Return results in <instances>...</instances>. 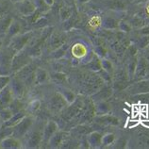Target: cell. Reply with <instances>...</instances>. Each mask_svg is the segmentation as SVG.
<instances>
[{"label":"cell","instance_id":"cell-33","mask_svg":"<svg viewBox=\"0 0 149 149\" xmlns=\"http://www.w3.org/2000/svg\"><path fill=\"white\" fill-rule=\"evenodd\" d=\"M137 53H138V47H137V45L134 44H130L128 45V47L127 48V50L125 51L124 56L125 60L128 61V60H130V58L136 57Z\"/></svg>","mask_w":149,"mask_h":149},{"label":"cell","instance_id":"cell-36","mask_svg":"<svg viewBox=\"0 0 149 149\" xmlns=\"http://www.w3.org/2000/svg\"><path fill=\"white\" fill-rule=\"evenodd\" d=\"M13 114H14V113H13V111L10 109V107L0 109V120H1L2 124H3L4 122H6V121L9 120Z\"/></svg>","mask_w":149,"mask_h":149},{"label":"cell","instance_id":"cell-47","mask_svg":"<svg viewBox=\"0 0 149 149\" xmlns=\"http://www.w3.org/2000/svg\"><path fill=\"white\" fill-rule=\"evenodd\" d=\"M138 32L140 36H149V25H144L141 29H139Z\"/></svg>","mask_w":149,"mask_h":149},{"label":"cell","instance_id":"cell-6","mask_svg":"<svg viewBox=\"0 0 149 149\" xmlns=\"http://www.w3.org/2000/svg\"><path fill=\"white\" fill-rule=\"evenodd\" d=\"M37 66L35 65L32 61L23 67L21 70H19L17 73L14 74L20 79L24 82L26 86H29L31 84H34V77H35V72H36Z\"/></svg>","mask_w":149,"mask_h":149},{"label":"cell","instance_id":"cell-30","mask_svg":"<svg viewBox=\"0 0 149 149\" xmlns=\"http://www.w3.org/2000/svg\"><path fill=\"white\" fill-rule=\"evenodd\" d=\"M41 108V101L40 99H37L35 98L33 100H31L29 104H27V106L25 108L27 114H30V115H34L35 113H36L39 109H40Z\"/></svg>","mask_w":149,"mask_h":149},{"label":"cell","instance_id":"cell-42","mask_svg":"<svg viewBox=\"0 0 149 149\" xmlns=\"http://www.w3.org/2000/svg\"><path fill=\"white\" fill-rule=\"evenodd\" d=\"M13 135V127H0V142L8 136Z\"/></svg>","mask_w":149,"mask_h":149},{"label":"cell","instance_id":"cell-3","mask_svg":"<svg viewBox=\"0 0 149 149\" xmlns=\"http://www.w3.org/2000/svg\"><path fill=\"white\" fill-rule=\"evenodd\" d=\"M42 127L38 128H30V130L26 134V136L22 139L23 147L25 148H38L41 146L42 141Z\"/></svg>","mask_w":149,"mask_h":149},{"label":"cell","instance_id":"cell-52","mask_svg":"<svg viewBox=\"0 0 149 149\" xmlns=\"http://www.w3.org/2000/svg\"><path fill=\"white\" fill-rule=\"evenodd\" d=\"M1 45H2V42H0V47H1Z\"/></svg>","mask_w":149,"mask_h":149},{"label":"cell","instance_id":"cell-44","mask_svg":"<svg viewBox=\"0 0 149 149\" xmlns=\"http://www.w3.org/2000/svg\"><path fill=\"white\" fill-rule=\"evenodd\" d=\"M93 53H95V55H96L99 58H106V55H107V50H106L104 46L98 45L93 49Z\"/></svg>","mask_w":149,"mask_h":149},{"label":"cell","instance_id":"cell-31","mask_svg":"<svg viewBox=\"0 0 149 149\" xmlns=\"http://www.w3.org/2000/svg\"><path fill=\"white\" fill-rule=\"evenodd\" d=\"M137 61H138V58L134 57L130 58V60L127 61V74L128 77V79L131 80L133 79V77H134L135 74V69H136V65H137Z\"/></svg>","mask_w":149,"mask_h":149},{"label":"cell","instance_id":"cell-45","mask_svg":"<svg viewBox=\"0 0 149 149\" xmlns=\"http://www.w3.org/2000/svg\"><path fill=\"white\" fill-rule=\"evenodd\" d=\"M101 24H102V18H100L98 15L93 16L89 21V25L90 26H92L93 29H96L97 26H101Z\"/></svg>","mask_w":149,"mask_h":149},{"label":"cell","instance_id":"cell-35","mask_svg":"<svg viewBox=\"0 0 149 149\" xmlns=\"http://www.w3.org/2000/svg\"><path fill=\"white\" fill-rule=\"evenodd\" d=\"M63 58H60V60H54L53 61V70L52 71H57V72H62L65 73V69L68 68L67 63H64L63 62Z\"/></svg>","mask_w":149,"mask_h":149},{"label":"cell","instance_id":"cell-41","mask_svg":"<svg viewBox=\"0 0 149 149\" xmlns=\"http://www.w3.org/2000/svg\"><path fill=\"white\" fill-rule=\"evenodd\" d=\"M13 21V18H3L0 20V34H5L6 31L9 27L10 24Z\"/></svg>","mask_w":149,"mask_h":149},{"label":"cell","instance_id":"cell-26","mask_svg":"<svg viewBox=\"0 0 149 149\" xmlns=\"http://www.w3.org/2000/svg\"><path fill=\"white\" fill-rule=\"evenodd\" d=\"M85 68L91 70L93 72H100L102 70L101 67V58H99L96 55H93V57L85 64Z\"/></svg>","mask_w":149,"mask_h":149},{"label":"cell","instance_id":"cell-22","mask_svg":"<svg viewBox=\"0 0 149 149\" xmlns=\"http://www.w3.org/2000/svg\"><path fill=\"white\" fill-rule=\"evenodd\" d=\"M21 30H22V26L20 24V22L13 19V21H11L5 33V37L6 39H8V41H10L11 38H13L17 34L21 33Z\"/></svg>","mask_w":149,"mask_h":149},{"label":"cell","instance_id":"cell-21","mask_svg":"<svg viewBox=\"0 0 149 149\" xmlns=\"http://www.w3.org/2000/svg\"><path fill=\"white\" fill-rule=\"evenodd\" d=\"M111 95H112V88L109 87V86H106V87L100 88L98 91L93 93L92 95V98L95 103V102L98 101H105L109 97H111Z\"/></svg>","mask_w":149,"mask_h":149},{"label":"cell","instance_id":"cell-14","mask_svg":"<svg viewBox=\"0 0 149 149\" xmlns=\"http://www.w3.org/2000/svg\"><path fill=\"white\" fill-rule=\"evenodd\" d=\"M14 99V95L10 85H6L3 89L0 90V109L10 107L11 102Z\"/></svg>","mask_w":149,"mask_h":149},{"label":"cell","instance_id":"cell-48","mask_svg":"<svg viewBox=\"0 0 149 149\" xmlns=\"http://www.w3.org/2000/svg\"><path fill=\"white\" fill-rule=\"evenodd\" d=\"M42 1L45 2V4L48 8H51L54 5V3H55V0H42Z\"/></svg>","mask_w":149,"mask_h":149},{"label":"cell","instance_id":"cell-39","mask_svg":"<svg viewBox=\"0 0 149 149\" xmlns=\"http://www.w3.org/2000/svg\"><path fill=\"white\" fill-rule=\"evenodd\" d=\"M129 24L131 25L132 29H139L142 26H144V20L143 19V17H141V16H134L131 19V21L129 22Z\"/></svg>","mask_w":149,"mask_h":149},{"label":"cell","instance_id":"cell-18","mask_svg":"<svg viewBox=\"0 0 149 149\" xmlns=\"http://www.w3.org/2000/svg\"><path fill=\"white\" fill-rule=\"evenodd\" d=\"M120 20L117 19L115 16L112 15H106L104 18H102V24L101 26L106 30H116L118 29Z\"/></svg>","mask_w":149,"mask_h":149},{"label":"cell","instance_id":"cell-53","mask_svg":"<svg viewBox=\"0 0 149 149\" xmlns=\"http://www.w3.org/2000/svg\"><path fill=\"white\" fill-rule=\"evenodd\" d=\"M1 125H2V122H1V120H0V127H1Z\"/></svg>","mask_w":149,"mask_h":149},{"label":"cell","instance_id":"cell-37","mask_svg":"<svg viewBox=\"0 0 149 149\" xmlns=\"http://www.w3.org/2000/svg\"><path fill=\"white\" fill-rule=\"evenodd\" d=\"M101 67H102V70H104V71L108 72L109 74H112L113 73V65H112V62L108 60V58H101Z\"/></svg>","mask_w":149,"mask_h":149},{"label":"cell","instance_id":"cell-2","mask_svg":"<svg viewBox=\"0 0 149 149\" xmlns=\"http://www.w3.org/2000/svg\"><path fill=\"white\" fill-rule=\"evenodd\" d=\"M15 52L9 46L0 47V76H11V62Z\"/></svg>","mask_w":149,"mask_h":149},{"label":"cell","instance_id":"cell-12","mask_svg":"<svg viewBox=\"0 0 149 149\" xmlns=\"http://www.w3.org/2000/svg\"><path fill=\"white\" fill-rule=\"evenodd\" d=\"M65 42H67V41H66V37L61 32L54 31L48 37V48L51 51L56 50L57 48L61 47L62 45H64Z\"/></svg>","mask_w":149,"mask_h":149},{"label":"cell","instance_id":"cell-5","mask_svg":"<svg viewBox=\"0 0 149 149\" xmlns=\"http://www.w3.org/2000/svg\"><path fill=\"white\" fill-rule=\"evenodd\" d=\"M31 61H32V58L27 54L25 49L15 53L13 58V62H11V74L17 73L19 70L30 63Z\"/></svg>","mask_w":149,"mask_h":149},{"label":"cell","instance_id":"cell-25","mask_svg":"<svg viewBox=\"0 0 149 149\" xmlns=\"http://www.w3.org/2000/svg\"><path fill=\"white\" fill-rule=\"evenodd\" d=\"M69 45L67 42H65L64 45H62L61 47L57 48L56 50H53L51 51V55H50V58H52V60H60V58H62L66 56V54H67V51L69 49Z\"/></svg>","mask_w":149,"mask_h":149},{"label":"cell","instance_id":"cell-29","mask_svg":"<svg viewBox=\"0 0 149 149\" xmlns=\"http://www.w3.org/2000/svg\"><path fill=\"white\" fill-rule=\"evenodd\" d=\"M50 78L51 81H54L57 85H64L67 81V76L62 72L52 71V73H50Z\"/></svg>","mask_w":149,"mask_h":149},{"label":"cell","instance_id":"cell-9","mask_svg":"<svg viewBox=\"0 0 149 149\" xmlns=\"http://www.w3.org/2000/svg\"><path fill=\"white\" fill-rule=\"evenodd\" d=\"M15 6H16V9L19 11V13L24 17L32 16L37 10L36 4L32 0H24V1L15 4Z\"/></svg>","mask_w":149,"mask_h":149},{"label":"cell","instance_id":"cell-8","mask_svg":"<svg viewBox=\"0 0 149 149\" xmlns=\"http://www.w3.org/2000/svg\"><path fill=\"white\" fill-rule=\"evenodd\" d=\"M9 85L14 95V98L21 99L26 92V84L19 77L14 76V74H11Z\"/></svg>","mask_w":149,"mask_h":149},{"label":"cell","instance_id":"cell-16","mask_svg":"<svg viewBox=\"0 0 149 149\" xmlns=\"http://www.w3.org/2000/svg\"><path fill=\"white\" fill-rule=\"evenodd\" d=\"M23 147L22 140L15 138L14 136L10 135L4 138L0 142V148L2 149H18Z\"/></svg>","mask_w":149,"mask_h":149},{"label":"cell","instance_id":"cell-13","mask_svg":"<svg viewBox=\"0 0 149 149\" xmlns=\"http://www.w3.org/2000/svg\"><path fill=\"white\" fill-rule=\"evenodd\" d=\"M69 135V133L67 131L64 130H58L55 133V134L51 137V139L49 140L47 146L50 148H60L62 146V144L64 143V142L67 140V137Z\"/></svg>","mask_w":149,"mask_h":149},{"label":"cell","instance_id":"cell-38","mask_svg":"<svg viewBox=\"0 0 149 149\" xmlns=\"http://www.w3.org/2000/svg\"><path fill=\"white\" fill-rule=\"evenodd\" d=\"M115 141V135L112 133H108L102 136V146H109L114 143Z\"/></svg>","mask_w":149,"mask_h":149},{"label":"cell","instance_id":"cell-4","mask_svg":"<svg viewBox=\"0 0 149 149\" xmlns=\"http://www.w3.org/2000/svg\"><path fill=\"white\" fill-rule=\"evenodd\" d=\"M34 123H35L34 116L30 114H26L20 122L13 127V136H14L15 138L22 140L26 136V133L30 130V128L32 127Z\"/></svg>","mask_w":149,"mask_h":149},{"label":"cell","instance_id":"cell-19","mask_svg":"<svg viewBox=\"0 0 149 149\" xmlns=\"http://www.w3.org/2000/svg\"><path fill=\"white\" fill-rule=\"evenodd\" d=\"M128 92L132 95L149 93V81L143 79L139 80L137 83H134L128 88Z\"/></svg>","mask_w":149,"mask_h":149},{"label":"cell","instance_id":"cell-27","mask_svg":"<svg viewBox=\"0 0 149 149\" xmlns=\"http://www.w3.org/2000/svg\"><path fill=\"white\" fill-rule=\"evenodd\" d=\"M95 121L97 123L102 124V125H116L119 124V120L116 118L115 116L112 115H108V114H104V115H97L95 118Z\"/></svg>","mask_w":149,"mask_h":149},{"label":"cell","instance_id":"cell-34","mask_svg":"<svg viewBox=\"0 0 149 149\" xmlns=\"http://www.w3.org/2000/svg\"><path fill=\"white\" fill-rule=\"evenodd\" d=\"M107 2H108L109 9L113 10H117V11L123 10L125 8V3L122 0H109V1H107Z\"/></svg>","mask_w":149,"mask_h":149},{"label":"cell","instance_id":"cell-10","mask_svg":"<svg viewBox=\"0 0 149 149\" xmlns=\"http://www.w3.org/2000/svg\"><path fill=\"white\" fill-rule=\"evenodd\" d=\"M58 129H60V125H58L57 122H55L53 120L47 121L46 124L44 125V129H42V144H48V142L51 139V137H52Z\"/></svg>","mask_w":149,"mask_h":149},{"label":"cell","instance_id":"cell-28","mask_svg":"<svg viewBox=\"0 0 149 149\" xmlns=\"http://www.w3.org/2000/svg\"><path fill=\"white\" fill-rule=\"evenodd\" d=\"M95 114L96 115H104L108 114L111 111V106L106 101H98L95 102Z\"/></svg>","mask_w":149,"mask_h":149},{"label":"cell","instance_id":"cell-46","mask_svg":"<svg viewBox=\"0 0 149 149\" xmlns=\"http://www.w3.org/2000/svg\"><path fill=\"white\" fill-rule=\"evenodd\" d=\"M10 76H0V90L9 84Z\"/></svg>","mask_w":149,"mask_h":149},{"label":"cell","instance_id":"cell-20","mask_svg":"<svg viewBox=\"0 0 149 149\" xmlns=\"http://www.w3.org/2000/svg\"><path fill=\"white\" fill-rule=\"evenodd\" d=\"M57 92L63 97L68 105H72L76 101V95L70 89L66 88L64 85H57Z\"/></svg>","mask_w":149,"mask_h":149},{"label":"cell","instance_id":"cell-49","mask_svg":"<svg viewBox=\"0 0 149 149\" xmlns=\"http://www.w3.org/2000/svg\"><path fill=\"white\" fill-rule=\"evenodd\" d=\"M144 13L147 15V17L149 18V0L146 2V6H144Z\"/></svg>","mask_w":149,"mask_h":149},{"label":"cell","instance_id":"cell-32","mask_svg":"<svg viewBox=\"0 0 149 149\" xmlns=\"http://www.w3.org/2000/svg\"><path fill=\"white\" fill-rule=\"evenodd\" d=\"M71 15H72L71 8L68 7L67 5H63V6L61 7V9H60V18H61V22L67 21Z\"/></svg>","mask_w":149,"mask_h":149},{"label":"cell","instance_id":"cell-40","mask_svg":"<svg viewBox=\"0 0 149 149\" xmlns=\"http://www.w3.org/2000/svg\"><path fill=\"white\" fill-rule=\"evenodd\" d=\"M118 29L121 31V32L129 33L133 29H132L131 25L129 24V22H125V21H124V20H120V22H119V26H118Z\"/></svg>","mask_w":149,"mask_h":149},{"label":"cell","instance_id":"cell-23","mask_svg":"<svg viewBox=\"0 0 149 149\" xmlns=\"http://www.w3.org/2000/svg\"><path fill=\"white\" fill-rule=\"evenodd\" d=\"M87 143L89 147L91 148H99L102 146V135L97 131L91 132L87 137Z\"/></svg>","mask_w":149,"mask_h":149},{"label":"cell","instance_id":"cell-11","mask_svg":"<svg viewBox=\"0 0 149 149\" xmlns=\"http://www.w3.org/2000/svg\"><path fill=\"white\" fill-rule=\"evenodd\" d=\"M67 106H68L67 102L63 99V97H62L58 92H56V93H55L54 95H52L48 103V108L50 109L51 112H53V113L60 112L65 107H67Z\"/></svg>","mask_w":149,"mask_h":149},{"label":"cell","instance_id":"cell-15","mask_svg":"<svg viewBox=\"0 0 149 149\" xmlns=\"http://www.w3.org/2000/svg\"><path fill=\"white\" fill-rule=\"evenodd\" d=\"M71 54L74 58L83 60L88 56L87 45L81 42H77L71 46Z\"/></svg>","mask_w":149,"mask_h":149},{"label":"cell","instance_id":"cell-51","mask_svg":"<svg viewBox=\"0 0 149 149\" xmlns=\"http://www.w3.org/2000/svg\"><path fill=\"white\" fill-rule=\"evenodd\" d=\"M10 2H13V3H14V4H17V3H19V2H22V1H24V0H10Z\"/></svg>","mask_w":149,"mask_h":149},{"label":"cell","instance_id":"cell-7","mask_svg":"<svg viewBox=\"0 0 149 149\" xmlns=\"http://www.w3.org/2000/svg\"><path fill=\"white\" fill-rule=\"evenodd\" d=\"M148 76H149V61L144 58V56L138 58L133 79L142 80L143 78L147 77Z\"/></svg>","mask_w":149,"mask_h":149},{"label":"cell","instance_id":"cell-24","mask_svg":"<svg viewBox=\"0 0 149 149\" xmlns=\"http://www.w3.org/2000/svg\"><path fill=\"white\" fill-rule=\"evenodd\" d=\"M27 114L26 109H22V111H18V112H15L14 114L10 117V118L6 121V122H4L1 125L2 127H13L15 125L18 124L20 121L24 118V117Z\"/></svg>","mask_w":149,"mask_h":149},{"label":"cell","instance_id":"cell-17","mask_svg":"<svg viewBox=\"0 0 149 149\" xmlns=\"http://www.w3.org/2000/svg\"><path fill=\"white\" fill-rule=\"evenodd\" d=\"M51 81L50 73L45 68L37 67L36 72H35L34 77V85H44L47 84Z\"/></svg>","mask_w":149,"mask_h":149},{"label":"cell","instance_id":"cell-50","mask_svg":"<svg viewBox=\"0 0 149 149\" xmlns=\"http://www.w3.org/2000/svg\"><path fill=\"white\" fill-rule=\"evenodd\" d=\"M90 0H77V3L79 4V5H83V4L88 3Z\"/></svg>","mask_w":149,"mask_h":149},{"label":"cell","instance_id":"cell-1","mask_svg":"<svg viewBox=\"0 0 149 149\" xmlns=\"http://www.w3.org/2000/svg\"><path fill=\"white\" fill-rule=\"evenodd\" d=\"M34 31H26V32L23 33L21 32L10 39L9 41V44H8V46L13 49L15 53L20 52V51L24 50L29 45L30 41L34 37Z\"/></svg>","mask_w":149,"mask_h":149},{"label":"cell","instance_id":"cell-43","mask_svg":"<svg viewBox=\"0 0 149 149\" xmlns=\"http://www.w3.org/2000/svg\"><path fill=\"white\" fill-rule=\"evenodd\" d=\"M149 44V36H141L140 39L136 42V45L138 48L146 49V47Z\"/></svg>","mask_w":149,"mask_h":149}]
</instances>
